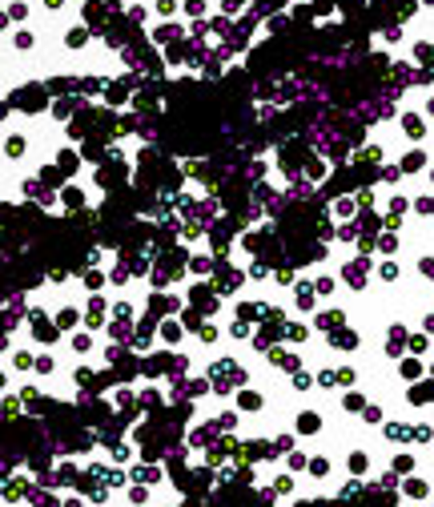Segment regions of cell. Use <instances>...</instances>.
<instances>
[{"label":"cell","mask_w":434,"mask_h":507,"mask_svg":"<svg viewBox=\"0 0 434 507\" xmlns=\"http://www.w3.org/2000/svg\"><path fill=\"white\" fill-rule=\"evenodd\" d=\"M406 133H410V137H422V133H426V125L418 121V117H406Z\"/></svg>","instance_id":"1"},{"label":"cell","mask_w":434,"mask_h":507,"mask_svg":"<svg viewBox=\"0 0 434 507\" xmlns=\"http://www.w3.org/2000/svg\"><path fill=\"white\" fill-rule=\"evenodd\" d=\"M44 4H48V8H60V4H65V0H44Z\"/></svg>","instance_id":"2"},{"label":"cell","mask_w":434,"mask_h":507,"mask_svg":"<svg viewBox=\"0 0 434 507\" xmlns=\"http://www.w3.org/2000/svg\"><path fill=\"white\" fill-rule=\"evenodd\" d=\"M0 386H4V374H0Z\"/></svg>","instance_id":"3"}]
</instances>
